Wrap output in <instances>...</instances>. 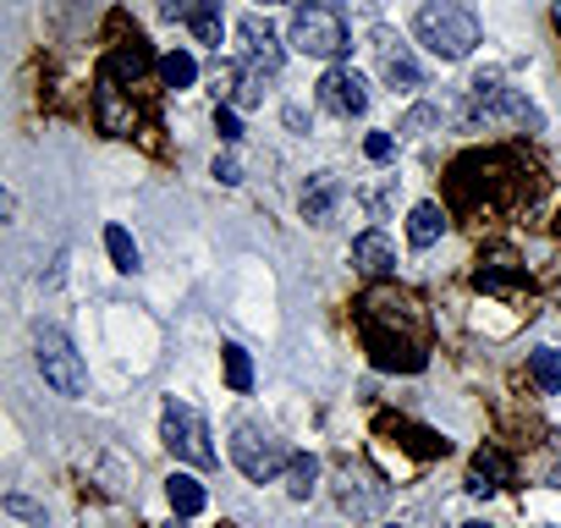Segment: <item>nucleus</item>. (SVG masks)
<instances>
[{
    "label": "nucleus",
    "instance_id": "obj_2",
    "mask_svg": "<svg viewBox=\"0 0 561 528\" xmlns=\"http://www.w3.org/2000/svg\"><path fill=\"white\" fill-rule=\"evenodd\" d=\"M293 50L314 56V61H342L353 50V34H347V18L331 12V7H314V0H304V7L293 12Z\"/></svg>",
    "mask_w": 561,
    "mask_h": 528
},
{
    "label": "nucleus",
    "instance_id": "obj_12",
    "mask_svg": "<svg viewBox=\"0 0 561 528\" xmlns=\"http://www.w3.org/2000/svg\"><path fill=\"white\" fill-rule=\"evenodd\" d=\"M506 479H512V457H506V451H495V446H484V451L473 457L468 490H473V495H490V490H501Z\"/></svg>",
    "mask_w": 561,
    "mask_h": 528
},
{
    "label": "nucleus",
    "instance_id": "obj_31",
    "mask_svg": "<svg viewBox=\"0 0 561 528\" xmlns=\"http://www.w3.org/2000/svg\"><path fill=\"white\" fill-rule=\"evenodd\" d=\"M264 7H275V0H264Z\"/></svg>",
    "mask_w": 561,
    "mask_h": 528
},
{
    "label": "nucleus",
    "instance_id": "obj_18",
    "mask_svg": "<svg viewBox=\"0 0 561 528\" xmlns=\"http://www.w3.org/2000/svg\"><path fill=\"white\" fill-rule=\"evenodd\" d=\"M160 78H165V89H193L198 61H193L187 50H171V56H160Z\"/></svg>",
    "mask_w": 561,
    "mask_h": 528
},
{
    "label": "nucleus",
    "instance_id": "obj_14",
    "mask_svg": "<svg viewBox=\"0 0 561 528\" xmlns=\"http://www.w3.org/2000/svg\"><path fill=\"white\" fill-rule=\"evenodd\" d=\"M440 231H446L440 204H413V215H408V242H413V248H435Z\"/></svg>",
    "mask_w": 561,
    "mask_h": 528
},
{
    "label": "nucleus",
    "instance_id": "obj_3",
    "mask_svg": "<svg viewBox=\"0 0 561 528\" xmlns=\"http://www.w3.org/2000/svg\"><path fill=\"white\" fill-rule=\"evenodd\" d=\"M231 462L242 468V479L270 484V479H280V473L293 468V451H287V440H275L259 424H237L231 429Z\"/></svg>",
    "mask_w": 561,
    "mask_h": 528
},
{
    "label": "nucleus",
    "instance_id": "obj_1",
    "mask_svg": "<svg viewBox=\"0 0 561 528\" xmlns=\"http://www.w3.org/2000/svg\"><path fill=\"white\" fill-rule=\"evenodd\" d=\"M413 34L435 61H468L473 45L484 39V23L473 12V0H424L413 18Z\"/></svg>",
    "mask_w": 561,
    "mask_h": 528
},
{
    "label": "nucleus",
    "instance_id": "obj_22",
    "mask_svg": "<svg viewBox=\"0 0 561 528\" xmlns=\"http://www.w3.org/2000/svg\"><path fill=\"white\" fill-rule=\"evenodd\" d=\"M517 282H523L517 271H495V264H484V271L473 276V287H479V292H506V287H517Z\"/></svg>",
    "mask_w": 561,
    "mask_h": 528
},
{
    "label": "nucleus",
    "instance_id": "obj_20",
    "mask_svg": "<svg viewBox=\"0 0 561 528\" xmlns=\"http://www.w3.org/2000/svg\"><path fill=\"white\" fill-rule=\"evenodd\" d=\"M220 358H226V386L242 397V391L253 386V364H248V353H242L237 342H226V347H220Z\"/></svg>",
    "mask_w": 561,
    "mask_h": 528
},
{
    "label": "nucleus",
    "instance_id": "obj_25",
    "mask_svg": "<svg viewBox=\"0 0 561 528\" xmlns=\"http://www.w3.org/2000/svg\"><path fill=\"white\" fill-rule=\"evenodd\" d=\"M215 133H220L226 144H237V138H242V127H237V111H231V105H215Z\"/></svg>",
    "mask_w": 561,
    "mask_h": 528
},
{
    "label": "nucleus",
    "instance_id": "obj_15",
    "mask_svg": "<svg viewBox=\"0 0 561 528\" xmlns=\"http://www.w3.org/2000/svg\"><path fill=\"white\" fill-rule=\"evenodd\" d=\"M336 193H342V187H336V176H331V171H320V176L304 187V215H309V220H331Z\"/></svg>",
    "mask_w": 561,
    "mask_h": 528
},
{
    "label": "nucleus",
    "instance_id": "obj_19",
    "mask_svg": "<svg viewBox=\"0 0 561 528\" xmlns=\"http://www.w3.org/2000/svg\"><path fill=\"white\" fill-rule=\"evenodd\" d=\"M528 369H534V386H539V391H561V353H556V347L528 353Z\"/></svg>",
    "mask_w": 561,
    "mask_h": 528
},
{
    "label": "nucleus",
    "instance_id": "obj_9",
    "mask_svg": "<svg viewBox=\"0 0 561 528\" xmlns=\"http://www.w3.org/2000/svg\"><path fill=\"white\" fill-rule=\"evenodd\" d=\"M237 39H242L248 67H259V72H280V61H287V50H280V34H275V28H270L259 12L237 23Z\"/></svg>",
    "mask_w": 561,
    "mask_h": 528
},
{
    "label": "nucleus",
    "instance_id": "obj_5",
    "mask_svg": "<svg viewBox=\"0 0 561 528\" xmlns=\"http://www.w3.org/2000/svg\"><path fill=\"white\" fill-rule=\"evenodd\" d=\"M34 358H39V375H45L61 397H89V364H83V353H78L61 331H39V336H34Z\"/></svg>",
    "mask_w": 561,
    "mask_h": 528
},
{
    "label": "nucleus",
    "instance_id": "obj_28",
    "mask_svg": "<svg viewBox=\"0 0 561 528\" xmlns=\"http://www.w3.org/2000/svg\"><path fill=\"white\" fill-rule=\"evenodd\" d=\"M314 7H331V12H342V0H314Z\"/></svg>",
    "mask_w": 561,
    "mask_h": 528
},
{
    "label": "nucleus",
    "instance_id": "obj_23",
    "mask_svg": "<svg viewBox=\"0 0 561 528\" xmlns=\"http://www.w3.org/2000/svg\"><path fill=\"white\" fill-rule=\"evenodd\" d=\"M7 512L23 517V523H34V528H45V506H34L28 495H7Z\"/></svg>",
    "mask_w": 561,
    "mask_h": 528
},
{
    "label": "nucleus",
    "instance_id": "obj_17",
    "mask_svg": "<svg viewBox=\"0 0 561 528\" xmlns=\"http://www.w3.org/2000/svg\"><path fill=\"white\" fill-rule=\"evenodd\" d=\"M105 253H111V264L116 271H138V242H133V231L127 226H105Z\"/></svg>",
    "mask_w": 561,
    "mask_h": 528
},
{
    "label": "nucleus",
    "instance_id": "obj_29",
    "mask_svg": "<svg viewBox=\"0 0 561 528\" xmlns=\"http://www.w3.org/2000/svg\"><path fill=\"white\" fill-rule=\"evenodd\" d=\"M556 28H561V0H556Z\"/></svg>",
    "mask_w": 561,
    "mask_h": 528
},
{
    "label": "nucleus",
    "instance_id": "obj_10",
    "mask_svg": "<svg viewBox=\"0 0 561 528\" xmlns=\"http://www.w3.org/2000/svg\"><path fill=\"white\" fill-rule=\"evenodd\" d=\"M353 264L364 276H391L397 271V248H391V237L386 231H364V237H353Z\"/></svg>",
    "mask_w": 561,
    "mask_h": 528
},
{
    "label": "nucleus",
    "instance_id": "obj_24",
    "mask_svg": "<svg viewBox=\"0 0 561 528\" xmlns=\"http://www.w3.org/2000/svg\"><path fill=\"white\" fill-rule=\"evenodd\" d=\"M198 7H204V0H160V18H171V23H193Z\"/></svg>",
    "mask_w": 561,
    "mask_h": 528
},
{
    "label": "nucleus",
    "instance_id": "obj_4",
    "mask_svg": "<svg viewBox=\"0 0 561 528\" xmlns=\"http://www.w3.org/2000/svg\"><path fill=\"white\" fill-rule=\"evenodd\" d=\"M160 440H165V451L176 457V462H193V468H215V446H209V424H204V413H193L187 402H165V413H160Z\"/></svg>",
    "mask_w": 561,
    "mask_h": 528
},
{
    "label": "nucleus",
    "instance_id": "obj_6",
    "mask_svg": "<svg viewBox=\"0 0 561 528\" xmlns=\"http://www.w3.org/2000/svg\"><path fill=\"white\" fill-rule=\"evenodd\" d=\"M375 61H380V78L397 89V94H419L424 89V72H419V61H413V50L397 39V34H375Z\"/></svg>",
    "mask_w": 561,
    "mask_h": 528
},
{
    "label": "nucleus",
    "instance_id": "obj_8",
    "mask_svg": "<svg viewBox=\"0 0 561 528\" xmlns=\"http://www.w3.org/2000/svg\"><path fill=\"white\" fill-rule=\"evenodd\" d=\"M364 342H369V353H375L380 369H402V375H419L424 369V347L413 336H391L375 320H364Z\"/></svg>",
    "mask_w": 561,
    "mask_h": 528
},
{
    "label": "nucleus",
    "instance_id": "obj_21",
    "mask_svg": "<svg viewBox=\"0 0 561 528\" xmlns=\"http://www.w3.org/2000/svg\"><path fill=\"white\" fill-rule=\"evenodd\" d=\"M287 479H293V484H287V490H293V495H298V501H304V495H309V490H314V479H320V462H314V457H309V451H293V468H287Z\"/></svg>",
    "mask_w": 561,
    "mask_h": 528
},
{
    "label": "nucleus",
    "instance_id": "obj_16",
    "mask_svg": "<svg viewBox=\"0 0 561 528\" xmlns=\"http://www.w3.org/2000/svg\"><path fill=\"white\" fill-rule=\"evenodd\" d=\"M187 28H193V39H198V45H215V50H220V39H226V18H220V0H204V7L193 12V23H187Z\"/></svg>",
    "mask_w": 561,
    "mask_h": 528
},
{
    "label": "nucleus",
    "instance_id": "obj_26",
    "mask_svg": "<svg viewBox=\"0 0 561 528\" xmlns=\"http://www.w3.org/2000/svg\"><path fill=\"white\" fill-rule=\"evenodd\" d=\"M364 154H369V160H391V154H397V138H391V133H369V138H364Z\"/></svg>",
    "mask_w": 561,
    "mask_h": 528
},
{
    "label": "nucleus",
    "instance_id": "obj_30",
    "mask_svg": "<svg viewBox=\"0 0 561 528\" xmlns=\"http://www.w3.org/2000/svg\"><path fill=\"white\" fill-rule=\"evenodd\" d=\"M462 528H490V523H462Z\"/></svg>",
    "mask_w": 561,
    "mask_h": 528
},
{
    "label": "nucleus",
    "instance_id": "obj_11",
    "mask_svg": "<svg viewBox=\"0 0 561 528\" xmlns=\"http://www.w3.org/2000/svg\"><path fill=\"white\" fill-rule=\"evenodd\" d=\"M100 127H105L111 138L133 133V111L122 105V78H116V67L100 72Z\"/></svg>",
    "mask_w": 561,
    "mask_h": 528
},
{
    "label": "nucleus",
    "instance_id": "obj_27",
    "mask_svg": "<svg viewBox=\"0 0 561 528\" xmlns=\"http://www.w3.org/2000/svg\"><path fill=\"white\" fill-rule=\"evenodd\" d=\"M215 176H220L226 187H237V182H242V165H237L231 154H220V160H215Z\"/></svg>",
    "mask_w": 561,
    "mask_h": 528
},
{
    "label": "nucleus",
    "instance_id": "obj_13",
    "mask_svg": "<svg viewBox=\"0 0 561 528\" xmlns=\"http://www.w3.org/2000/svg\"><path fill=\"white\" fill-rule=\"evenodd\" d=\"M165 501H171L176 517H198V512L209 506V495H204V484H198L193 473H171V479H165Z\"/></svg>",
    "mask_w": 561,
    "mask_h": 528
},
{
    "label": "nucleus",
    "instance_id": "obj_7",
    "mask_svg": "<svg viewBox=\"0 0 561 528\" xmlns=\"http://www.w3.org/2000/svg\"><path fill=\"white\" fill-rule=\"evenodd\" d=\"M320 105H325L331 116H364V111H369V83H364L353 67H331V72L320 78Z\"/></svg>",
    "mask_w": 561,
    "mask_h": 528
},
{
    "label": "nucleus",
    "instance_id": "obj_32",
    "mask_svg": "<svg viewBox=\"0 0 561 528\" xmlns=\"http://www.w3.org/2000/svg\"><path fill=\"white\" fill-rule=\"evenodd\" d=\"M171 528H182V523H171Z\"/></svg>",
    "mask_w": 561,
    "mask_h": 528
}]
</instances>
